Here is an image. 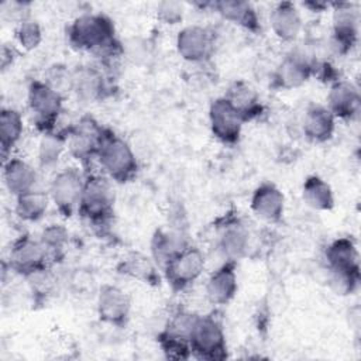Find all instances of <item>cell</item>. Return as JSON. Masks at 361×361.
<instances>
[{
    "label": "cell",
    "mask_w": 361,
    "mask_h": 361,
    "mask_svg": "<svg viewBox=\"0 0 361 361\" xmlns=\"http://www.w3.org/2000/svg\"><path fill=\"white\" fill-rule=\"evenodd\" d=\"M327 268L334 274L360 275V254L351 237H337L324 250Z\"/></svg>",
    "instance_id": "d6986e66"
},
{
    "label": "cell",
    "mask_w": 361,
    "mask_h": 361,
    "mask_svg": "<svg viewBox=\"0 0 361 361\" xmlns=\"http://www.w3.org/2000/svg\"><path fill=\"white\" fill-rule=\"evenodd\" d=\"M305 6L306 7H312L313 11H322V10H324L327 7L326 3H305Z\"/></svg>",
    "instance_id": "8d00e7d4"
},
{
    "label": "cell",
    "mask_w": 361,
    "mask_h": 361,
    "mask_svg": "<svg viewBox=\"0 0 361 361\" xmlns=\"http://www.w3.org/2000/svg\"><path fill=\"white\" fill-rule=\"evenodd\" d=\"M66 147V133L55 131L42 134V140L38 148V161L42 168L52 166L58 162L62 151Z\"/></svg>",
    "instance_id": "1f68e13d"
},
{
    "label": "cell",
    "mask_w": 361,
    "mask_h": 361,
    "mask_svg": "<svg viewBox=\"0 0 361 361\" xmlns=\"http://www.w3.org/2000/svg\"><path fill=\"white\" fill-rule=\"evenodd\" d=\"M24 133V120L18 110L3 107L0 111V148L3 161L11 154V149L20 142Z\"/></svg>",
    "instance_id": "484cf974"
},
{
    "label": "cell",
    "mask_w": 361,
    "mask_h": 361,
    "mask_svg": "<svg viewBox=\"0 0 361 361\" xmlns=\"http://www.w3.org/2000/svg\"><path fill=\"white\" fill-rule=\"evenodd\" d=\"M190 244L182 228H159L151 238V257L159 269Z\"/></svg>",
    "instance_id": "cb8c5ba5"
},
{
    "label": "cell",
    "mask_w": 361,
    "mask_h": 361,
    "mask_svg": "<svg viewBox=\"0 0 361 361\" xmlns=\"http://www.w3.org/2000/svg\"><path fill=\"white\" fill-rule=\"evenodd\" d=\"M206 268V257L203 251L189 244L180 252L173 255L164 267L162 275L173 290H185L192 286Z\"/></svg>",
    "instance_id": "52a82bcc"
},
{
    "label": "cell",
    "mask_w": 361,
    "mask_h": 361,
    "mask_svg": "<svg viewBox=\"0 0 361 361\" xmlns=\"http://www.w3.org/2000/svg\"><path fill=\"white\" fill-rule=\"evenodd\" d=\"M178 55L189 63H203L214 51V35L203 25L190 24L180 28L175 38Z\"/></svg>",
    "instance_id": "7c38bea8"
},
{
    "label": "cell",
    "mask_w": 361,
    "mask_h": 361,
    "mask_svg": "<svg viewBox=\"0 0 361 361\" xmlns=\"http://www.w3.org/2000/svg\"><path fill=\"white\" fill-rule=\"evenodd\" d=\"M49 203L51 199L48 192L35 188L16 197L14 212L17 217L21 219L23 221L35 223L45 216Z\"/></svg>",
    "instance_id": "83f0119b"
},
{
    "label": "cell",
    "mask_w": 361,
    "mask_h": 361,
    "mask_svg": "<svg viewBox=\"0 0 361 361\" xmlns=\"http://www.w3.org/2000/svg\"><path fill=\"white\" fill-rule=\"evenodd\" d=\"M104 75L94 66H76L71 71V92L83 102L102 100L109 94Z\"/></svg>",
    "instance_id": "44dd1931"
},
{
    "label": "cell",
    "mask_w": 361,
    "mask_h": 361,
    "mask_svg": "<svg viewBox=\"0 0 361 361\" xmlns=\"http://www.w3.org/2000/svg\"><path fill=\"white\" fill-rule=\"evenodd\" d=\"M66 37L73 48L104 59L117 56L123 49L113 20L102 13L78 16L68 25Z\"/></svg>",
    "instance_id": "6da1fadb"
},
{
    "label": "cell",
    "mask_w": 361,
    "mask_h": 361,
    "mask_svg": "<svg viewBox=\"0 0 361 361\" xmlns=\"http://www.w3.org/2000/svg\"><path fill=\"white\" fill-rule=\"evenodd\" d=\"M316 58L303 49H292L283 56L272 73V85L276 89L290 90L305 85L314 76Z\"/></svg>",
    "instance_id": "30bf717a"
},
{
    "label": "cell",
    "mask_w": 361,
    "mask_h": 361,
    "mask_svg": "<svg viewBox=\"0 0 361 361\" xmlns=\"http://www.w3.org/2000/svg\"><path fill=\"white\" fill-rule=\"evenodd\" d=\"M118 272L144 283H159L158 265L152 257H147L140 252H133L126 257L118 265Z\"/></svg>",
    "instance_id": "f1b7e54d"
},
{
    "label": "cell",
    "mask_w": 361,
    "mask_h": 361,
    "mask_svg": "<svg viewBox=\"0 0 361 361\" xmlns=\"http://www.w3.org/2000/svg\"><path fill=\"white\" fill-rule=\"evenodd\" d=\"M251 212L265 223H278L285 213V196L281 189L271 183H259L250 199Z\"/></svg>",
    "instance_id": "ac0fdd59"
},
{
    "label": "cell",
    "mask_w": 361,
    "mask_h": 361,
    "mask_svg": "<svg viewBox=\"0 0 361 361\" xmlns=\"http://www.w3.org/2000/svg\"><path fill=\"white\" fill-rule=\"evenodd\" d=\"M305 203L317 212H329L334 207V193L331 186L319 175H309L302 185Z\"/></svg>",
    "instance_id": "4316f807"
},
{
    "label": "cell",
    "mask_w": 361,
    "mask_h": 361,
    "mask_svg": "<svg viewBox=\"0 0 361 361\" xmlns=\"http://www.w3.org/2000/svg\"><path fill=\"white\" fill-rule=\"evenodd\" d=\"M244 124L243 114L226 96L212 100L209 106V127L219 142L226 145L237 144Z\"/></svg>",
    "instance_id": "9c48e42d"
},
{
    "label": "cell",
    "mask_w": 361,
    "mask_h": 361,
    "mask_svg": "<svg viewBox=\"0 0 361 361\" xmlns=\"http://www.w3.org/2000/svg\"><path fill=\"white\" fill-rule=\"evenodd\" d=\"M25 279L28 281L32 295L38 299L39 298L44 299V298L49 296L56 286V276H55L54 271L51 269V265L44 267V268L30 274L28 276H25Z\"/></svg>",
    "instance_id": "836d02e7"
},
{
    "label": "cell",
    "mask_w": 361,
    "mask_h": 361,
    "mask_svg": "<svg viewBox=\"0 0 361 361\" xmlns=\"http://www.w3.org/2000/svg\"><path fill=\"white\" fill-rule=\"evenodd\" d=\"M183 14H185V8H183V4L179 1L165 0L158 3L157 6V18L166 25L179 24L183 18Z\"/></svg>",
    "instance_id": "e575fe53"
},
{
    "label": "cell",
    "mask_w": 361,
    "mask_h": 361,
    "mask_svg": "<svg viewBox=\"0 0 361 361\" xmlns=\"http://www.w3.org/2000/svg\"><path fill=\"white\" fill-rule=\"evenodd\" d=\"M48 265L52 264L49 262L47 250L44 248L39 237L35 238L30 234H21L11 243L8 252V267L16 274L25 278L30 274Z\"/></svg>",
    "instance_id": "8fae6325"
},
{
    "label": "cell",
    "mask_w": 361,
    "mask_h": 361,
    "mask_svg": "<svg viewBox=\"0 0 361 361\" xmlns=\"http://www.w3.org/2000/svg\"><path fill=\"white\" fill-rule=\"evenodd\" d=\"M213 8L221 18L235 24L250 32H258L261 30V23L257 10L248 1L241 0H220L212 3Z\"/></svg>",
    "instance_id": "d4e9b609"
},
{
    "label": "cell",
    "mask_w": 361,
    "mask_h": 361,
    "mask_svg": "<svg viewBox=\"0 0 361 361\" xmlns=\"http://www.w3.org/2000/svg\"><path fill=\"white\" fill-rule=\"evenodd\" d=\"M188 340L192 357L207 361L227 358V340L221 323L212 314H192Z\"/></svg>",
    "instance_id": "7a4b0ae2"
},
{
    "label": "cell",
    "mask_w": 361,
    "mask_h": 361,
    "mask_svg": "<svg viewBox=\"0 0 361 361\" xmlns=\"http://www.w3.org/2000/svg\"><path fill=\"white\" fill-rule=\"evenodd\" d=\"M114 193L111 180L103 173L86 175L78 214L93 226H106L113 216Z\"/></svg>",
    "instance_id": "277c9868"
},
{
    "label": "cell",
    "mask_w": 361,
    "mask_h": 361,
    "mask_svg": "<svg viewBox=\"0 0 361 361\" xmlns=\"http://www.w3.org/2000/svg\"><path fill=\"white\" fill-rule=\"evenodd\" d=\"M243 114L245 123L254 120L262 113V104L255 90L245 82H234L224 94Z\"/></svg>",
    "instance_id": "f546056e"
},
{
    "label": "cell",
    "mask_w": 361,
    "mask_h": 361,
    "mask_svg": "<svg viewBox=\"0 0 361 361\" xmlns=\"http://www.w3.org/2000/svg\"><path fill=\"white\" fill-rule=\"evenodd\" d=\"M331 48L336 54L344 55L351 51L358 37V13L350 4H334Z\"/></svg>",
    "instance_id": "9a60e30c"
},
{
    "label": "cell",
    "mask_w": 361,
    "mask_h": 361,
    "mask_svg": "<svg viewBox=\"0 0 361 361\" xmlns=\"http://www.w3.org/2000/svg\"><path fill=\"white\" fill-rule=\"evenodd\" d=\"M96 312L100 322L114 327H124L131 312L130 296L121 288L104 283L97 292Z\"/></svg>",
    "instance_id": "5bb4252c"
},
{
    "label": "cell",
    "mask_w": 361,
    "mask_h": 361,
    "mask_svg": "<svg viewBox=\"0 0 361 361\" xmlns=\"http://www.w3.org/2000/svg\"><path fill=\"white\" fill-rule=\"evenodd\" d=\"M14 35L18 45L25 51H32L42 42V28L35 20H20L14 30Z\"/></svg>",
    "instance_id": "d6a6232c"
},
{
    "label": "cell",
    "mask_w": 361,
    "mask_h": 361,
    "mask_svg": "<svg viewBox=\"0 0 361 361\" xmlns=\"http://www.w3.org/2000/svg\"><path fill=\"white\" fill-rule=\"evenodd\" d=\"M39 240L47 250L51 264L61 261L65 255L69 241V233L62 224H48L39 234Z\"/></svg>",
    "instance_id": "4dcf8cb0"
},
{
    "label": "cell",
    "mask_w": 361,
    "mask_h": 361,
    "mask_svg": "<svg viewBox=\"0 0 361 361\" xmlns=\"http://www.w3.org/2000/svg\"><path fill=\"white\" fill-rule=\"evenodd\" d=\"M44 80L59 93L71 90V71L62 65H52L44 76Z\"/></svg>",
    "instance_id": "d590c367"
},
{
    "label": "cell",
    "mask_w": 361,
    "mask_h": 361,
    "mask_svg": "<svg viewBox=\"0 0 361 361\" xmlns=\"http://www.w3.org/2000/svg\"><path fill=\"white\" fill-rule=\"evenodd\" d=\"M106 130L94 117L82 116L66 133V148L69 154L80 164L86 165L97 157Z\"/></svg>",
    "instance_id": "8992f818"
},
{
    "label": "cell",
    "mask_w": 361,
    "mask_h": 361,
    "mask_svg": "<svg viewBox=\"0 0 361 361\" xmlns=\"http://www.w3.org/2000/svg\"><path fill=\"white\" fill-rule=\"evenodd\" d=\"M235 268L237 262L224 261L209 275L204 285V293L212 305L223 306L234 299L238 290Z\"/></svg>",
    "instance_id": "e0dca14e"
},
{
    "label": "cell",
    "mask_w": 361,
    "mask_h": 361,
    "mask_svg": "<svg viewBox=\"0 0 361 361\" xmlns=\"http://www.w3.org/2000/svg\"><path fill=\"white\" fill-rule=\"evenodd\" d=\"M96 159L103 169V175L118 183L130 182L138 172V161L131 145L109 128Z\"/></svg>",
    "instance_id": "3957f363"
},
{
    "label": "cell",
    "mask_w": 361,
    "mask_h": 361,
    "mask_svg": "<svg viewBox=\"0 0 361 361\" xmlns=\"http://www.w3.org/2000/svg\"><path fill=\"white\" fill-rule=\"evenodd\" d=\"M250 231L238 216L226 214L217 226V250L224 261L237 262L247 255Z\"/></svg>",
    "instance_id": "4fadbf2b"
},
{
    "label": "cell",
    "mask_w": 361,
    "mask_h": 361,
    "mask_svg": "<svg viewBox=\"0 0 361 361\" xmlns=\"http://www.w3.org/2000/svg\"><path fill=\"white\" fill-rule=\"evenodd\" d=\"M27 106L34 124L42 134L55 133L56 123L63 110V96L44 79H34L27 89Z\"/></svg>",
    "instance_id": "5b68a950"
},
{
    "label": "cell",
    "mask_w": 361,
    "mask_h": 361,
    "mask_svg": "<svg viewBox=\"0 0 361 361\" xmlns=\"http://www.w3.org/2000/svg\"><path fill=\"white\" fill-rule=\"evenodd\" d=\"M326 107L331 111L336 120H354L358 117L361 107V94L358 87L344 79H337L330 83Z\"/></svg>",
    "instance_id": "2e32d148"
},
{
    "label": "cell",
    "mask_w": 361,
    "mask_h": 361,
    "mask_svg": "<svg viewBox=\"0 0 361 361\" xmlns=\"http://www.w3.org/2000/svg\"><path fill=\"white\" fill-rule=\"evenodd\" d=\"M86 175L76 166H66L58 171L49 182L48 195L51 203L63 217L78 212Z\"/></svg>",
    "instance_id": "ba28073f"
},
{
    "label": "cell",
    "mask_w": 361,
    "mask_h": 361,
    "mask_svg": "<svg viewBox=\"0 0 361 361\" xmlns=\"http://www.w3.org/2000/svg\"><path fill=\"white\" fill-rule=\"evenodd\" d=\"M269 25L278 39L293 42L300 35L303 23L298 7L292 1H281L269 13Z\"/></svg>",
    "instance_id": "603a6c76"
},
{
    "label": "cell",
    "mask_w": 361,
    "mask_h": 361,
    "mask_svg": "<svg viewBox=\"0 0 361 361\" xmlns=\"http://www.w3.org/2000/svg\"><path fill=\"white\" fill-rule=\"evenodd\" d=\"M3 182L14 196L30 192L38 185L37 169L21 157H8L3 161Z\"/></svg>",
    "instance_id": "7402d4cb"
},
{
    "label": "cell",
    "mask_w": 361,
    "mask_h": 361,
    "mask_svg": "<svg viewBox=\"0 0 361 361\" xmlns=\"http://www.w3.org/2000/svg\"><path fill=\"white\" fill-rule=\"evenodd\" d=\"M336 117L324 104L310 103L303 111L300 128L306 140L314 144H323L331 140L336 131Z\"/></svg>",
    "instance_id": "ffe728a7"
}]
</instances>
